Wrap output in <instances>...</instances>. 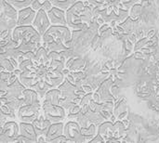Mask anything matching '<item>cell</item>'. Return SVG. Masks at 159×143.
<instances>
[{
    "label": "cell",
    "mask_w": 159,
    "mask_h": 143,
    "mask_svg": "<svg viewBox=\"0 0 159 143\" xmlns=\"http://www.w3.org/2000/svg\"><path fill=\"white\" fill-rule=\"evenodd\" d=\"M77 121V123L79 124V126L81 127V128H87L89 127H90V125L92 124L91 121L88 118V116L84 114H80L77 117V119L75 120Z\"/></svg>",
    "instance_id": "obj_33"
},
{
    "label": "cell",
    "mask_w": 159,
    "mask_h": 143,
    "mask_svg": "<svg viewBox=\"0 0 159 143\" xmlns=\"http://www.w3.org/2000/svg\"><path fill=\"white\" fill-rule=\"evenodd\" d=\"M86 115H87L88 118L91 121V123H92V124H95L97 127H98L99 125H101L102 123L107 121V119H106L101 113L95 112V111L91 110L90 108H89V110L88 111V113L86 114Z\"/></svg>",
    "instance_id": "obj_23"
},
{
    "label": "cell",
    "mask_w": 159,
    "mask_h": 143,
    "mask_svg": "<svg viewBox=\"0 0 159 143\" xmlns=\"http://www.w3.org/2000/svg\"><path fill=\"white\" fill-rule=\"evenodd\" d=\"M140 0H121V3H120L121 6L119 7L125 9H130L134 5L138 4Z\"/></svg>",
    "instance_id": "obj_35"
},
{
    "label": "cell",
    "mask_w": 159,
    "mask_h": 143,
    "mask_svg": "<svg viewBox=\"0 0 159 143\" xmlns=\"http://www.w3.org/2000/svg\"><path fill=\"white\" fill-rule=\"evenodd\" d=\"M88 1L93 7H100L105 4V0H88Z\"/></svg>",
    "instance_id": "obj_40"
},
{
    "label": "cell",
    "mask_w": 159,
    "mask_h": 143,
    "mask_svg": "<svg viewBox=\"0 0 159 143\" xmlns=\"http://www.w3.org/2000/svg\"><path fill=\"white\" fill-rule=\"evenodd\" d=\"M51 22V25H63L68 26L66 19V11L57 7H53L49 11L47 12Z\"/></svg>",
    "instance_id": "obj_9"
},
{
    "label": "cell",
    "mask_w": 159,
    "mask_h": 143,
    "mask_svg": "<svg viewBox=\"0 0 159 143\" xmlns=\"http://www.w3.org/2000/svg\"><path fill=\"white\" fill-rule=\"evenodd\" d=\"M33 124H34V127L35 131L38 136H46L48 131V128L52 123L48 119L46 118L43 111L41 110L39 116L34 120V122Z\"/></svg>",
    "instance_id": "obj_11"
},
{
    "label": "cell",
    "mask_w": 159,
    "mask_h": 143,
    "mask_svg": "<svg viewBox=\"0 0 159 143\" xmlns=\"http://www.w3.org/2000/svg\"><path fill=\"white\" fill-rule=\"evenodd\" d=\"M20 135V125L14 121H7L1 127L0 142L14 143L17 137Z\"/></svg>",
    "instance_id": "obj_4"
},
{
    "label": "cell",
    "mask_w": 159,
    "mask_h": 143,
    "mask_svg": "<svg viewBox=\"0 0 159 143\" xmlns=\"http://www.w3.org/2000/svg\"><path fill=\"white\" fill-rule=\"evenodd\" d=\"M42 110V101L34 104L21 106L17 112V118L20 122L34 123L39 116Z\"/></svg>",
    "instance_id": "obj_2"
},
{
    "label": "cell",
    "mask_w": 159,
    "mask_h": 143,
    "mask_svg": "<svg viewBox=\"0 0 159 143\" xmlns=\"http://www.w3.org/2000/svg\"><path fill=\"white\" fill-rule=\"evenodd\" d=\"M43 79L52 88H56V87H58L65 80V75L62 74V72H59V71H48L47 73V74L43 77Z\"/></svg>",
    "instance_id": "obj_12"
},
{
    "label": "cell",
    "mask_w": 159,
    "mask_h": 143,
    "mask_svg": "<svg viewBox=\"0 0 159 143\" xmlns=\"http://www.w3.org/2000/svg\"><path fill=\"white\" fill-rule=\"evenodd\" d=\"M121 0H105V4L111 7H119Z\"/></svg>",
    "instance_id": "obj_39"
},
{
    "label": "cell",
    "mask_w": 159,
    "mask_h": 143,
    "mask_svg": "<svg viewBox=\"0 0 159 143\" xmlns=\"http://www.w3.org/2000/svg\"><path fill=\"white\" fill-rule=\"evenodd\" d=\"M64 123L59 122V123H52L48 128V131L46 135L47 142H52L53 140L56 138L63 135L64 132Z\"/></svg>",
    "instance_id": "obj_14"
},
{
    "label": "cell",
    "mask_w": 159,
    "mask_h": 143,
    "mask_svg": "<svg viewBox=\"0 0 159 143\" xmlns=\"http://www.w3.org/2000/svg\"><path fill=\"white\" fill-rule=\"evenodd\" d=\"M148 40H149L148 38H144V39H141L139 42H137V43H136V46H135V50H137V49L143 47L144 45H146Z\"/></svg>",
    "instance_id": "obj_41"
},
{
    "label": "cell",
    "mask_w": 159,
    "mask_h": 143,
    "mask_svg": "<svg viewBox=\"0 0 159 143\" xmlns=\"http://www.w3.org/2000/svg\"><path fill=\"white\" fill-rule=\"evenodd\" d=\"M61 97V90L57 88H50L45 97L42 99V103L46 104H59L60 99Z\"/></svg>",
    "instance_id": "obj_18"
},
{
    "label": "cell",
    "mask_w": 159,
    "mask_h": 143,
    "mask_svg": "<svg viewBox=\"0 0 159 143\" xmlns=\"http://www.w3.org/2000/svg\"><path fill=\"white\" fill-rule=\"evenodd\" d=\"M142 9H143V7L142 5H139V4H136L134 5L131 8H130V12H129V17L136 20L141 14H142Z\"/></svg>",
    "instance_id": "obj_34"
},
{
    "label": "cell",
    "mask_w": 159,
    "mask_h": 143,
    "mask_svg": "<svg viewBox=\"0 0 159 143\" xmlns=\"http://www.w3.org/2000/svg\"><path fill=\"white\" fill-rule=\"evenodd\" d=\"M65 69V63L60 60H50L48 64V71H59L62 72Z\"/></svg>",
    "instance_id": "obj_32"
},
{
    "label": "cell",
    "mask_w": 159,
    "mask_h": 143,
    "mask_svg": "<svg viewBox=\"0 0 159 143\" xmlns=\"http://www.w3.org/2000/svg\"><path fill=\"white\" fill-rule=\"evenodd\" d=\"M80 114H81V106L80 104H75L67 111V118L69 120H76Z\"/></svg>",
    "instance_id": "obj_30"
},
{
    "label": "cell",
    "mask_w": 159,
    "mask_h": 143,
    "mask_svg": "<svg viewBox=\"0 0 159 143\" xmlns=\"http://www.w3.org/2000/svg\"><path fill=\"white\" fill-rule=\"evenodd\" d=\"M7 3H9L12 7H14L17 10L31 7L33 0H6Z\"/></svg>",
    "instance_id": "obj_27"
},
{
    "label": "cell",
    "mask_w": 159,
    "mask_h": 143,
    "mask_svg": "<svg viewBox=\"0 0 159 143\" xmlns=\"http://www.w3.org/2000/svg\"><path fill=\"white\" fill-rule=\"evenodd\" d=\"M0 64H1V72L7 71V72H14L16 70L15 66L12 64L9 58H3L0 57Z\"/></svg>",
    "instance_id": "obj_29"
},
{
    "label": "cell",
    "mask_w": 159,
    "mask_h": 143,
    "mask_svg": "<svg viewBox=\"0 0 159 143\" xmlns=\"http://www.w3.org/2000/svg\"><path fill=\"white\" fill-rule=\"evenodd\" d=\"M42 111L46 118L51 123L63 122L67 117V111L59 104L42 103Z\"/></svg>",
    "instance_id": "obj_3"
},
{
    "label": "cell",
    "mask_w": 159,
    "mask_h": 143,
    "mask_svg": "<svg viewBox=\"0 0 159 143\" xmlns=\"http://www.w3.org/2000/svg\"><path fill=\"white\" fill-rule=\"evenodd\" d=\"M25 88H26V87L18 78L15 82H13L12 84H10L7 87V90L1 94V97H5L8 101L20 98L22 96V93L25 90Z\"/></svg>",
    "instance_id": "obj_8"
},
{
    "label": "cell",
    "mask_w": 159,
    "mask_h": 143,
    "mask_svg": "<svg viewBox=\"0 0 159 143\" xmlns=\"http://www.w3.org/2000/svg\"><path fill=\"white\" fill-rule=\"evenodd\" d=\"M1 114L6 115L7 118H10V119H16L17 117V114H16V111H14L13 109H11L7 104H5V103H1Z\"/></svg>",
    "instance_id": "obj_31"
},
{
    "label": "cell",
    "mask_w": 159,
    "mask_h": 143,
    "mask_svg": "<svg viewBox=\"0 0 159 143\" xmlns=\"http://www.w3.org/2000/svg\"><path fill=\"white\" fill-rule=\"evenodd\" d=\"M77 1L78 0H50L53 7H57L65 11L70 9Z\"/></svg>",
    "instance_id": "obj_26"
},
{
    "label": "cell",
    "mask_w": 159,
    "mask_h": 143,
    "mask_svg": "<svg viewBox=\"0 0 159 143\" xmlns=\"http://www.w3.org/2000/svg\"><path fill=\"white\" fill-rule=\"evenodd\" d=\"M37 142H47L46 140V136H38V140Z\"/></svg>",
    "instance_id": "obj_42"
},
{
    "label": "cell",
    "mask_w": 159,
    "mask_h": 143,
    "mask_svg": "<svg viewBox=\"0 0 159 143\" xmlns=\"http://www.w3.org/2000/svg\"><path fill=\"white\" fill-rule=\"evenodd\" d=\"M44 47L47 48V50L48 52L50 51H58V52H61V51H64L68 48V47L61 40H55L49 44H47V45H44L43 46Z\"/></svg>",
    "instance_id": "obj_24"
},
{
    "label": "cell",
    "mask_w": 159,
    "mask_h": 143,
    "mask_svg": "<svg viewBox=\"0 0 159 143\" xmlns=\"http://www.w3.org/2000/svg\"><path fill=\"white\" fill-rule=\"evenodd\" d=\"M33 1H37V0H33Z\"/></svg>",
    "instance_id": "obj_44"
},
{
    "label": "cell",
    "mask_w": 159,
    "mask_h": 143,
    "mask_svg": "<svg viewBox=\"0 0 159 143\" xmlns=\"http://www.w3.org/2000/svg\"><path fill=\"white\" fill-rule=\"evenodd\" d=\"M40 1H41V2L43 3V2H45V1H50V0H40Z\"/></svg>",
    "instance_id": "obj_43"
},
{
    "label": "cell",
    "mask_w": 159,
    "mask_h": 143,
    "mask_svg": "<svg viewBox=\"0 0 159 143\" xmlns=\"http://www.w3.org/2000/svg\"><path fill=\"white\" fill-rule=\"evenodd\" d=\"M50 26H51V22L49 20L48 13L43 9H39L36 12L35 19H34V20L33 22V27L41 35H43V34H46V32L49 29Z\"/></svg>",
    "instance_id": "obj_7"
},
{
    "label": "cell",
    "mask_w": 159,
    "mask_h": 143,
    "mask_svg": "<svg viewBox=\"0 0 159 143\" xmlns=\"http://www.w3.org/2000/svg\"><path fill=\"white\" fill-rule=\"evenodd\" d=\"M98 134H100L105 141L108 139H114V123L112 121H105L98 126Z\"/></svg>",
    "instance_id": "obj_16"
},
{
    "label": "cell",
    "mask_w": 159,
    "mask_h": 143,
    "mask_svg": "<svg viewBox=\"0 0 159 143\" xmlns=\"http://www.w3.org/2000/svg\"><path fill=\"white\" fill-rule=\"evenodd\" d=\"M34 90H35L37 92V94L39 95L40 99H43L45 97V95L47 94V92L52 88L44 79H41L40 81H38L33 87H32Z\"/></svg>",
    "instance_id": "obj_22"
},
{
    "label": "cell",
    "mask_w": 159,
    "mask_h": 143,
    "mask_svg": "<svg viewBox=\"0 0 159 143\" xmlns=\"http://www.w3.org/2000/svg\"><path fill=\"white\" fill-rule=\"evenodd\" d=\"M32 8L34 9L35 11H38L39 9H41L42 7V2L40 0H37V1H33L32 5H31Z\"/></svg>",
    "instance_id": "obj_38"
},
{
    "label": "cell",
    "mask_w": 159,
    "mask_h": 143,
    "mask_svg": "<svg viewBox=\"0 0 159 143\" xmlns=\"http://www.w3.org/2000/svg\"><path fill=\"white\" fill-rule=\"evenodd\" d=\"M85 66H86L85 60L81 59L79 56L71 58L67 60L65 62V67L69 69L71 72H80L84 69Z\"/></svg>",
    "instance_id": "obj_17"
},
{
    "label": "cell",
    "mask_w": 159,
    "mask_h": 143,
    "mask_svg": "<svg viewBox=\"0 0 159 143\" xmlns=\"http://www.w3.org/2000/svg\"><path fill=\"white\" fill-rule=\"evenodd\" d=\"M97 131H98L97 126L95 124H91L90 127H89L87 128H81V132L85 138L86 142H90V141L98 134Z\"/></svg>",
    "instance_id": "obj_25"
},
{
    "label": "cell",
    "mask_w": 159,
    "mask_h": 143,
    "mask_svg": "<svg viewBox=\"0 0 159 143\" xmlns=\"http://www.w3.org/2000/svg\"><path fill=\"white\" fill-rule=\"evenodd\" d=\"M52 7H53V5H52V3H51L50 1H45V2L42 3V7H41V9H43V10H45L46 12H48V11H49Z\"/></svg>",
    "instance_id": "obj_37"
},
{
    "label": "cell",
    "mask_w": 159,
    "mask_h": 143,
    "mask_svg": "<svg viewBox=\"0 0 159 143\" xmlns=\"http://www.w3.org/2000/svg\"><path fill=\"white\" fill-rule=\"evenodd\" d=\"M113 85V81L111 79H107L106 81L102 82L101 84V87L96 90L102 99V102L104 101H114L115 99L112 96V94H110V90H111V86Z\"/></svg>",
    "instance_id": "obj_15"
},
{
    "label": "cell",
    "mask_w": 159,
    "mask_h": 143,
    "mask_svg": "<svg viewBox=\"0 0 159 143\" xmlns=\"http://www.w3.org/2000/svg\"><path fill=\"white\" fill-rule=\"evenodd\" d=\"M36 12L32 7H28L18 10V25H33Z\"/></svg>",
    "instance_id": "obj_10"
},
{
    "label": "cell",
    "mask_w": 159,
    "mask_h": 143,
    "mask_svg": "<svg viewBox=\"0 0 159 143\" xmlns=\"http://www.w3.org/2000/svg\"><path fill=\"white\" fill-rule=\"evenodd\" d=\"M126 127L121 122V120H117V122L114 123V139H119L125 134Z\"/></svg>",
    "instance_id": "obj_28"
},
{
    "label": "cell",
    "mask_w": 159,
    "mask_h": 143,
    "mask_svg": "<svg viewBox=\"0 0 159 143\" xmlns=\"http://www.w3.org/2000/svg\"><path fill=\"white\" fill-rule=\"evenodd\" d=\"M14 142H17V143H32L33 141L30 140V139H28L27 137H25V136H23V135H19L18 137H17V139L15 140V141Z\"/></svg>",
    "instance_id": "obj_36"
},
{
    "label": "cell",
    "mask_w": 159,
    "mask_h": 143,
    "mask_svg": "<svg viewBox=\"0 0 159 143\" xmlns=\"http://www.w3.org/2000/svg\"><path fill=\"white\" fill-rule=\"evenodd\" d=\"M24 105H28V104H34V103H38L41 102L40 101V97L37 94V92L35 90H34L33 88H25V90L22 93L21 96ZM23 105V106H24Z\"/></svg>",
    "instance_id": "obj_19"
},
{
    "label": "cell",
    "mask_w": 159,
    "mask_h": 143,
    "mask_svg": "<svg viewBox=\"0 0 159 143\" xmlns=\"http://www.w3.org/2000/svg\"><path fill=\"white\" fill-rule=\"evenodd\" d=\"M46 33L52 35L55 40L62 41L66 46H68L69 42H71L72 40V32L69 26L51 25Z\"/></svg>",
    "instance_id": "obj_6"
},
{
    "label": "cell",
    "mask_w": 159,
    "mask_h": 143,
    "mask_svg": "<svg viewBox=\"0 0 159 143\" xmlns=\"http://www.w3.org/2000/svg\"><path fill=\"white\" fill-rule=\"evenodd\" d=\"M32 27V25H20V26H16L13 30H12V37L13 39L18 42L19 44H20L25 36V34H27V32L30 30V28Z\"/></svg>",
    "instance_id": "obj_20"
},
{
    "label": "cell",
    "mask_w": 159,
    "mask_h": 143,
    "mask_svg": "<svg viewBox=\"0 0 159 143\" xmlns=\"http://www.w3.org/2000/svg\"><path fill=\"white\" fill-rule=\"evenodd\" d=\"M0 26L1 32L5 30H13L18 26V10L6 0L2 2Z\"/></svg>",
    "instance_id": "obj_1"
},
{
    "label": "cell",
    "mask_w": 159,
    "mask_h": 143,
    "mask_svg": "<svg viewBox=\"0 0 159 143\" xmlns=\"http://www.w3.org/2000/svg\"><path fill=\"white\" fill-rule=\"evenodd\" d=\"M20 134L27 137L33 142H37L38 135L35 131L33 123H26V122H20Z\"/></svg>",
    "instance_id": "obj_13"
},
{
    "label": "cell",
    "mask_w": 159,
    "mask_h": 143,
    "mask_svg": "<svg viewBox=\"0 0 159 143\" xmlns=\"http://www.w3.org/2000/svg\"><path fill=\"white\" fill-rule=\"evenodd\" d=\"M63 135L73 142H86L81 132V127L75 120H70L65 123Z\"/></svg>",
    "instance_id": "obj_5"
},
{
    "label": "cell",
    "mask_w": 159,
    "mask_h": 143,
    "mask_svg": "<svg viewBox=\"0 0 159 143\" xmlns=\"http://www.w3.org/2000/svg\"><path fill=\"white\" fill-rule=\"evenodd\" d=\"M114 115L116 117V120H123L127 115V105L125 101L117 102L114 108Z\"/></svg>",
    "instance_id": "obj_21"
}]
</instances>
